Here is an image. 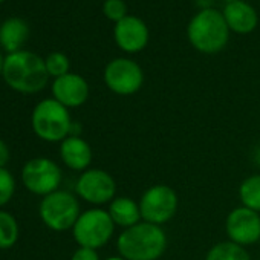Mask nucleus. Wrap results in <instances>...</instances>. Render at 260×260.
Returning a JSON list of instances; mask_svg holds the SVG:
<instances>
[{
	"mask_svg": "<svg viewBox=\"0 0 260 260\" xmlns=\"http://www.w3.org/2000/svg\"><path fill=\"white\" fill-rule=\"evenodd\" d=\"M239 198L243 207L260 213V175H252L240 184Z\"/></svg>",
	"mask_w": 260,
	"mask_h": 260,
	"instance_id": "19",
	"label": "nucleus"
},
{
	"mask_svg": "<svg viewBox=\"0 0 260 260\" xmlns=\"http://www.w3.org/2000/svg\"><path fill=\"white\" fill-rule=\"evenodd\" d=\"M31 122L34 134L48 143L64 141L74 127L68 107L54 98H46L34 107Z\"/></svg>",
	"mask_w": 260,
	"mask_h": 260,
	"instance_id": "3",
	"label": "nucleus"
},
{
	"mask_svg": "<svg viewBox=\"0 0 260 260\" xmlns=\"http://www.w3.org/2000/svg\"><path fill=\"white\" fill-rule=\"evenodd\" d=\"M46 69H48V74L58 78V77H63L66 74H69V60L64 54L61 52H52L51 55H48L46 58Z\"/></svg>",
	"mask_w": 260,
	"mask_h": 260,
	"instance_id": "21",
	"label": "nucleus"
},
{
	"mask_svg": "<svg viewBox=\"0 0 260 260\" xmlns=\"http://www.w3.org/2000/svg\"><path fill=\"white\" fill-rule=\"evenodd\" d=\"M258 162H260V153H258Z\"/></svg>",
	"mask_w": 260,
	"mask_h": 260,
	"instance_id": "29",
	"label": "nucleus"
},
{
	"mask_svg": "<svg viewBox=\"0 0 260 260\" xmlns=\"http://www.w3.org/2000/svg\"><path fill=\"white\" fill-rule=\"evenodd\" d=\"M115 39L121 49L127 52L141 51L149 40L147 26L137 17H124L116 23Z\"/></svg>",
	"mask_w": 260,
	"mask_h": 260,
	"instance_id": "13",
	"label": "nucleus"
},
{
	"mask_svg": "<svg viewBox=\"0 0 260 260\" xmlns=\"http://www.w3.org/2000/svg\"><path fill=\"white\" fill-rule=\"evenodd\" d=\"M2 75L10 87L22 93H36L42 90L49 78L45 60L29 51L10 54L5 58Z\"/></svg>",
	"mask_w": 260,
	"mask_h": 260,
	"instance_id": "2",
	"label": "nucleus"
},
{
	"mask_svg": "<svg viewBox=\"0 0 260 260\" xmlns=\"http://www.w3.org/2000/svg\"><path fill=\"white\" fill-rule=\"evenodd\" d=\"M113 230L115 223L109 211L92 208L80 214L72 228V234L80 246L98 249L110 240Z\"/></svg>",
	"mask_w": 260,
	"mask_h": 260,
	"instance_id": "6",
	"label": "nucleus"
},
{
	"mask_svg": "<svg viewBox=\"0 0 260 260\" xmlns=\"http://www.w3.org/2000/svg\"><path fill=\"white\" fill-rule=\"evenodd\" d=\"M22 182L31 193L48 196L58 190L61 184V170L49 158H34L23 166Z\"/></svg>",
	"mask_w": 260,
	"mask_h": 260,
	"instance_id": "8",
	"label": "nucleus"
},
{
	"mask_svg": "<svg viewBox=\"0 0 260 260\" xmlns=\"http://www.w3.org/2000/svg\"><path fill=\"white\" fill-rule=\"evenodd\" d=\"M16 191V179L10 170L0 169V207L8 204Z\"/></svg>",
	"mask_w": 260,
	"mask_h": 260,
	"instance_id": "22",
	"label": "nucleus"
},
{
	"mask_svg": "<svg viewBox=\"0 0 260 260\" xmlns=\"http://www.w3.org/2000/svg\"><path fill=\"white\" fill-rule=\"evenodd\" d=\"M60 156L61 161L72 170L86 172L92 162V149L78 135H71L60 146Z\"/></svg>",
	"mask_w": 260,
	"mask_h": 260,
	"instance_id": "14",
	"label": "nucleus"
},
{
	"mask_svg": "<svg viewBox=\"0 0 260 260\" xmlns=\"http://www.w3.org/2000/svg\"><path fill=\"white\" fill-rule=\"evenodd\" d=\"M138 204L143 220L161 226L172 220L176 214L178 194L172 187L158 184L146 190Z\"/></svg>",
	"mask_w": 260,
	"mask_h": 260,
	"instance_id": "7",
	"label": "nucleus"
},
{
	"mask_svg": "<svg viewBox=\"0 0 260 260\" xmlns=\"http://www.w3.org/2000/svg\"><path fill=\"white\" fill-rule=\"evenodd\" d=\"M228 240L246 246L260 240V214L246 207L234 208L225 222Z\"/></svg>",
	"mask_w": 260,
	"mask_h": 260,
	"instance_id": "11",
	"label": "nucleus"
},
{
	"mask_svg": "<svg viewBox=\"0 0 260 260\" xmlns=\"http://www.w3.org/2000/svg\"><path fill=\"white\" fill-rule=\"evenodd\" d=\"M116 246L124 260H158L167 248V236L159 225L140 222L118 236Z\"/></svg>",
	"mask_w": 260,
	"mask_h": 260,
	"instance_id": "1",
	"label": "nucleus"
},
{
	"mask_svg": "<svg viewBox=\"0 0 260 260\" xmlns=\"http://www.w3.org/2000/svg\"><path fill=\"white\" fill-rule=\"evenodd\" d=\"M109 214L113 220L115 225L125 228H130L137 223L141 222V210H140V204L135 202L132 198L128 196H119L115 198L110 204H109Z\"/></svg>",
	"mask_w": 260,
	"mask_h": 260,
	"instance_id": "15",
	"label": "nucleus"
},
{
	"mask_svg": "<svg viewBox=\"0 0 260 260\" xmlns=\"http://www.w3.org/2000/svg\"><path fill=\"white\" fill-rule=\"evenodd\" d=\"M226 2H230V4H233V2H236V0H226Z\"/></svg>",
	"mask_w": 260,
	"mask_h": 260,
	"instance_id": "28",
	"label": "nucleus"
},
{
	"mask_svg": "<svg viewBox=\"0 0 260 260\" xmlns=\"http://www.w3.org/2000/svg\"><path fill=\"white\" fill-rule=\"evenodd\" d=\"M106 260H124V258L119 255V257H109V258H106Z\"/></svg>",
	"mask_w": 260,
	"mask_h": 260,
	"instance_id": "27",
	"label": "nucleus"
},
{
	"mask_svg": "<svg viewBox=\"0 0 260 260\" xmlns=\"http://www.w3.org/2000/svg\"><path fill=\"white\" fill-rule=\"evenodd\" d=\"M190 42L201 52L213 54L220 51L228 40V25L225 17L214 10H204L188 26Z\"/></svg>",
	"mask_w": 260,
	"mask_h": 260,
	"instance_id": "4",
	"label": "nucleus"
},
{
	"mask_svg": "<svg viewBox=\"0 0 260 260\" xmlns=\"http://www.w3.org/2000/svg\"><path fill=\"white\" fill-rule=\"evenodd\" d=\"M104 81L118 95H132L143 86V71L132 60L118 58L107 64Z\"/></svg>",
	"mask_w": 260,
	"mask_h": 260,
	"instance_id": "10",
	"label": "nucleus"
},
{
	"mask_svg": "<svg viewBox=\"0 0 260 260\" xmlns=\"http://www.w3.org/2000/svg\"><path fill=\"white\" fill-rule=\"evenodd\" d=\"M223 17H225L226 25L240 34L252 31L257 23V16H255L254 10L249 5L239 2V0L226 5Z\"/></svg>",
	"mask_w": 260,
	"mask_h": 260,
	"instance_id": "16",
	"label": "nucleus"
},
{
	"mask_svg": "<svg viewBox=\"0 0 260 260\" xmlns=\"http://www.w3.org/2000/svg\"><path fill=\"white\" fill-rule=\"evenodd\" d=\"M77 194L89 204L103 205L110 204L115 199L116 184L115 179L106 172L100 169H90L81 173L75 185Z\"/></svg>",
	"mask_w": 260,
	"mask_h": 260,
	"instance_id": "9",
	"label": "nucleus"
},
{
	"mask_svg": "<svg viewBox=\"0 0 260 260\" xmlns=\"http://www.w3.org/2000/svg\"><path fill=\"white\" fill-rule=\"evenodd\" d=\"M71 260H100L96 249H90V248H83L80 246L71 257Z\"/></svg>",
	"mask_w": 260,
	"mask_h": 260,
	"instance_id": "24",
	"label": "nucleus"
},
{
	"mask_svg": "<svg viewBox=\"0 0 260 260\" xmlns=\"http://www.w3.org/2000/svg\"><path fill=\"white\" fill-rule=\"evenodd\" d=\"M28 34H29V28L22 19L17 17L8 19L0 26V45L10 54L17 52L26 42Z\"/></svg>",
	"mask_w": 260,
	"mask_h": 260,
	"instance_id": "17",
	"label": "nucleus"
},
{
	"mask_svg": "<svg viewBox=\"0 0 260 260\" xmlns=\"http://www.w3.org/2000/svg\"><path fill=\"white\" fill-rule=\"evenodd\" d=\"M54 100L64 107H78L86 103L89 96V86L86 80L77 74H66L55 78L52 84Z\"/></svg>",
	"mask_w": 260,
	"mask_h": 260,
	"instance_id": "12",
	"label": "nucleus"
},
{
	"mask_svg": "<svg viewBox=\"0 0 260 260\" xmlns=\"http://www.w3.org/2000/svg\"><path fill=\"white\" fill-rule=\"evenodd\" d=\"M104 13L109 19L116 20V23L119 20H122L125 16V5L122 0H106L104 4Z\"/></svg>",
	"mask_w": 260,
	"mask_h": 260,
	"instance_id": "23",
	"label": "nucleus"
},
{
	"mask_svg": "<svg viewBox=\"0 0 260 260\" xmlns=\"http://www.w3.org/2000/svg\"><path fill=\"white\" fill-rule=\"evenodd\" d=\"M19 240V225L13 214L0 211V249H10Z\"/></svg>",
	"mask_w": 260,
	"mask_h": 260,
	"instance_id": "20",
	"label": "nucleus"
},
{
	"mask_svg": "<svg viewBox=\"0 0 260 260\" xmlns=\"http://www.w3.org/2000/svg\"><path fill=\"white\" fill-rule=\"evenodd\" d=\"M205 260H249V254L245 246L226 240L213 245L207 252Z\"/></svg>",
	"mask_w": 260,
	"mask_h": 260,
	"instance_id": "18",
	"label": "nucleus"
},
{
	"mask_svg": "<svg viewBox=\"0 0 260 260\" xmlns=\"http://www.w3.org/2000/svg\"><path fill=\"white\" fill-rule=\"evenodd\" d=\"M39 214L48 228L54 231H66L74 228L81 213L80 204L74 194L57 190L42 199Z\"/></svg>",
	"mask_w": 260,
	"mask_h": 260,
	"instance_id": "5",
	"label": "nucleus"
},
{
	"mask_svg": "<svg viewBox=\"0 0 260 260\" xmlns=\"http://www.w3.org/2000/svg\"><path fill=\"white\" fill-rule=\"evenodd\" d=\"M10 161V147L5 141L0 140V169H5Z\"/></svg>",
	"mask_w": 260,
	"mask_h": 260,
	"instance_id": "25",
	"label": "nucleus"
},
{
	"mask_svg": "<svg viewBox=\"0 0 260 260\" xmlns=\"http://www.w3.org/2000/svg\"><path fill=\"white\" fill-rule=\"evenodd\" d=\"M0 2H2V0H0Z\"/></svg>",
	"mask_w": 260,
	"mask_h": 260,
	"instance_id": "30",
	"label": "nucleus"
},
{
	"mask_svg": "<svg viewBox=\"0 0 260 260\" xmlns=\"http://www.w3.org/2000/svg\"><path fill=\"white\" fill-rule=\"evenodd\" d=\"M4 63H5V58L2 57V54H0V74L4 72Z\"/></svg>",
	"mask_w": 260,
	"mask_h": 260,
	"instance_id": "26",
	"label": "nucleus"
}]
</instances>
